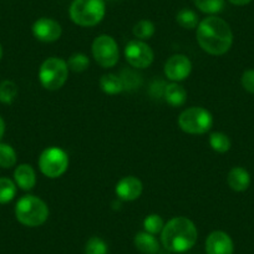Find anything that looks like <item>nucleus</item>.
<instances>
[{
	"mask_svg": "<svg viewBox=\"0 0 254 254\" xmlns=\"http://www.w3.org/2000/svg\"><path fill=\"white\" fill-rule=\"evenodd\" d=\"M196 35L202 50L211 55L228 53L233 44V33L229 24L216 15L204 18L197 26Z\"/></svg>",
	"mask_w": 254,
	"mask_h": 254,
	"instance_id": "1",
	"label": "nucleus"
},
{
	"mask_svg": "<svg viewBox=\"0 0 254 254\" xmlns=\"http://www.w3.org/2000/svg\"><path fill=\"white\" fill-rule=\"evenodd\" d=\"M198 232L190 219L186 217H176L165 224L161 232L163 248L173 253H183L190 251L196 244Z\"/></svg>",
	"mask_w": 254,
	"mask_h": 254,
	"instance_id": "2",
	"label": "nucleus"
},
{
	"mask_svg": "<svg viewBox=\"0 0 254 254\" xmlns=\"http://www.w3.org/2000/svg\"><path fill=\"white\" fill-rule=\"evenodd\" d=\"M69 13L76 25L90 28L100 24L105 18L106 3L105 0H74Z\"/></svg>",
	"mask_w": 254,
	"mask_h": 254,
	"instance_id": "3",
	"label": "nucleus"
},
{
	"mask_svg": "<svg viewBox=\"0 0 254 254\" xmlns=\"http://www.w3.org/2000/svg\"><path fill=\"white\" fill-rule=\"evenodd\" d=\"M16 219L26 227H39L46 222L49 217V207L36 196L21 197L15 206Z\"/></svg>",
	"mask_w": 254,
	"mask_h": 254,
	"instance_id": "4",
	"label": "nucleus"
},
{
	"mask_svg": "<svg viewBox=\"0 0 254 254\" xmlns=\"http://www.w3.org/2000/svg\"><path fill=\"white\" fill-rule=\"evenodd\" d=\"M69 66L65 60L60 58H49L41 64L39 70V80L43 87L50 91L61 89L67 81Z\"/></svg>",
	"mask_w": 254,
	"mask_h": 254,
	"instance_id": "5",
	"label": "nucleus"
},
{
	"mask_svg": "<svg viewBox=\"0 0 254 254\" xmlns=\"http://www.w3.org/2000/svg\"><path fill=\"white\" fill-rule=\"evenodd\" d=\"M213 117L211 112L203 107H190L181 112L178 126L181 130L190 135H203L211 130Z\"/></svg>",
	"mask_w": 254,
	"mask_h": 254,
	"instance_id": "6",
	"label": "nucleus"
},
{
	"mask_svg": "<svg viewBox=\"0 0 254 254\" xmlns=\"http://www.w3.org/2000/svg\"><path fill=\"white\" fill-rule=\"evenodd\" d=\"M69 167V156L60 147H49L39 157V168L49 178L61 177Z\"/></svg>",
	"mask_w": 254,
	"mask_h": 254,
	"instance_id": "7",
	"label": "nucleus"
},
{
	"mask_svg": "<svg viewBox=\"0 0 254 254\" xmlns=\"http://www.w3.org/2000/svg\"><path fill=\"white\" fill-rule=\"evenodd\" d=\"M92 56L100 66L109 69L119 61V46L110 35H100L92 43Z\"/></svg>",
	"mask_w": 254,
	"mask_h": 254,
	"instance_id": "8",
	"label": "nucleus"
},
{
	"mask_svg": "<svg viewBox=\"0 0 254 254\" xmlns=\"http://www.w3.org/2000/svg\"><path fill=\"white\" fill-rule=\"evenodd\" d=\"M153 51L150 45L141 40H132L125 48V58L135 69H146L153 63Z\"/></svg>",
	"mask_w": 254,
	"mask_h": 254,
	"instance_id": "9",
	"label": "nucleus"
},
{
	"mask_svg": "<svg viewBox=\"0 0 254 254\" xmlns=\"http://www.w3.org/2000/svg\"><path fill=\"white\" fill-rule=\"evenodd\" d=\"M192 71V63L182 54L173 55L166 61L165 75L172 82H180L187 79Z\"/></svg>",
	"mask_w": 254,
	"mask_h": 254,
	"instance_id": "10",
	"label": "nucleus"
},
{
	"mask_svg": "<svg viewBox=\"0 0 254 254\" xmlns=\"http://www.w3.org/2000/svg\"><path fill=\"white\" fill-rule=\"evenodd\" d=\"M33 34L38 40L43 43H54L59 40L63 34L61 25L50 18H40L34 23Z\"/></svg>",
	"mask_w": 254,
	"mask_h": 254,
	"instance_id": "11",
	"label": "nucleus"
},
{
	"mask_svg": "<svg viewBox=\"0 0 254 254\" xmlns=\"http://www.w3.org/2000/svg\"><path fill=\"white\" fill-rule=\"evenodd\" d=\"M143 190L142 182L138 180L135 176H127V177L121 178L117 182L115 192H116L117 197L122 201L131 202L137 199L141 196Z\"/></svg>",
	"mask_w": 254,
	"mask_h": 254,
	"instance_id": "12",
	"label": "nucleus"
},
{
	"mask_svg": "<svg viewBox=\"0 0 254 254\" xmlns=\"http://www.w3.org/2000/svg\"><path fill=\"white\" fill-rule=\"evenodd\" d=\"M206 252L207 254H233V241L226 232L214 231L207 237Z\"/></svg>",
	"mask_w": 254,
	"mask_h": 254,
	"instance_id": "13",
	"label": "nucleus"
},
{
	"mask_svg": "<svg viewBox=\"0 0 254 254\" xmlns=\"http://www.w3.org/2000/svg\"><path fill=\"white\" fill-rule=\"evenodd\" d=\"M15 185L23 190H30L36 185V173L34 168L28 163L19 165L14 171Z\"/></svg>",
	"mask_w": 254,
	"mask_h": 254,
	"instance_id": "14",
	"label": "nucleus"
},
{
	"mask_svg": "<svg viewBox=\"0 0 254 254\" xmlns=\"http://www.w3.org/2000/svg\"><path fill=\"white\" fill-rule=\"evenodd\" d=\"M227 183L231 190L236 192H244L251 185V175L243 167H233L227 176Z\"/></svg>",
	"mask_w": 254,
	"mask_h": 254,
	"instance_id": "15",
	"label": "nucleus"
},
{
	"mask_svg": "<svg viewBox=\"0 0 254 254\" xmlns=\"http://www.w3.org/2000/svg\"><path fill=\"white\" fill-rule=\"evenodd\" d=\"M135 246L143 254H158L160 244L153 234L147 232H140L135 236Z\"/></svg>",
	"mask_w": 254,
	"mask_h": 254,
	"instance_id": "16",
	"label": "nucleus"
},
{
	"mask_svg": "<svg viewBox=\"0 0 254 254\" xmlns=\"http://www.w3.org/2000/svg\"><path fill=\"white\" fill-rule=\"evenodd\" d=\"M163 97L166 101L173 107L182 106L187 99V91L185 87L178 85L177 82H171V84L166 85L165 92H163Z\"/></svg>",
	"mask_w": 254,
	"mask_h": 254,
	"instance_id": "17",
	"label": "nucleus"
},
{
	"mask_svg": "<svg viewBox=\"0 0 254 254\" xmlns=\"http://www.w3.org/2000/svg\"><path fill=\"white\" fill-rule=\"evenodd\" d=\"M100 86L107 95H117L125 90L121 77L115 74L104 75L100 80Z\"/></svg>",
	"mask_w": 254,
	"mask_h": 254,
	"instance_id": "18",
	"label": "nucleus"
},
{
	"mask_svg": "<svg viewBox=\"0 0 254 254\" xmlns=\"http://www.w3.org/2000/svg\"><path fill=\"white\" fill-rule=\"evenodd\" d=\"M176 21H177L178 25L182 26L183 29H188V30L196 29L199 24L198 15H197L196 11L187 8L181 9L178 11L177 15H176Z\"/></svg>",
	"mask_w": 254,
	"mask_h": 254,
	"instance_id": "19",
	"label": "nucleus"
},
{
	"mask_svg": "<svg viewBox=\"0 0 254 254\" xmlns=\"http://www.w3.org/2000/svg\"><path fill=\"white\" fill-rule=\"evenodd\" d=\"M193 3L202 13L216 15L224 9L226 0H193Z\"/></svg>",
	"mask_w": 254,
	"mask_h": 254,
	"instance_id": "20",
	"label": "nucleus"
},
{
	"mask_svg": "<svg viewBox=\"0 0 254 254\" xmlns=\"http://www.w3.org/2000/svg\"><path fill=\"white\" fill-rule=\"evenodd\" d=\"M209 145L212 150L218 153H226L231 150L232 142L228 136L223 132H213L209 136Z\"/></svg>",
	"mask_w": 254,
	"mask_h": 254,
	"instance_id": "21",
	"label": "nucleus"
},
{
	"mask_svg": "<svg viewBox=\"0 0 254 254\" xmlns=\"http://www.w3.org/2000/svg\"><path fill=\"white\" fill-rule=\"evenodd\" d=\"M16 194V185L10 178H0V203H8L13 201Z\"/></svg>",
	"mask_w": 254,
	"mask_h": 254,
	"instance_id": "22",
	"label": "nucleus"
},
{
	"mask_svg": "<svg viewBox=\"0 0 254 254\" xmlns=\"http://www.w3.org/2000/svg\"><path fill=\"white\" fill-rule=\"evenodd\" d=\"M156 28L155 24L150 20H140L133 26V35L137 38V40H148L155 34Z\"/></svg>",
	"mask_w": 254,
	"mask_h": 254,
	"instance_id": "23",
	"label": "nucleus"
},
{
	"mask_svg": "<svg viewBox=\"0 0 254 254\" xmlns=\"http://www.w3.org/2000/svg\"><path fill=\"white\" fill-rule=\"evenodd\" d=\"M16 163V152L8 143H0V167L10 168Z\"/></svg>",
	"mask_w": 254,
	"mask_h": 254,
	"instance_id": "24",
	"label": "nucleus"
},
{
	"mask_svg": "<svg viewBox=\"0 0 254 254\" xmlns=\"http://www.w3.org/2000/svg\"><path fill=\"white\" fill-rule=\"evenodd\" d=\"M18 95V86L15 82L5 80L0 84V101L3 104H11Z\"/></svg>",
	"mask_w": 254,
	"mask_h": 254,
	"instance_id": "25",
	"label": "nucleus"
},
{
	"mask_svg": "<svg viewBox=\"0 0 254 254\" xmlns=\"http://www.w3.org/2000/svg\"><path fill=\"white\" fill-rule=\"evenodd\" d=\"M90 60L85 54L81 53H75L67 60V66L69 70L74 72H82L89 67Z\"/></svg>",
	"mask_w": 254,
	"mask_h": 254,
	"instance_id": "26",
	"label": "nucleus"
},
{
	"mask_svg": "<svg viewBox=\"0 0 254 254\" xmlns=\"http://www.w3.org/2000/svg\"><path fill=\"white\" fill-rule=\"evenodd\" d=\"M163 227H165V223H163V219L161 218L158 214H150L145 218L143 221V228H145V232L150 234H158L162 232Z\"/></svg>",
	"mask_w": 254,
	"mask_h": 254,
	"instance_id": "27",
	"label": "nucleus"
},
{
	"mask_svg": "<svg viewBox=\"0 0 254 254\" xmlns=\"http://www.w3.org/2000/svg\"><path fill=\"white\" fill-rule=\"evenodd\" d=\"M107 244L99 237L90 238L85 246V254H107Z\"/></svg>",
	"mask_w": 254,
	"mask_h": 254,
	"instance_id": "28",
	"label": "nucleus"
},
{
	"mask_svg": "<svg viewBox=\"0 0 254 254\" xmlns=\"http://www.w3.org/2000/svg\"><path fill=\"white\" fill-rule=\"evenodd\" d=\"M120 77H121L122 84H124V89L128 90V91L137 89L141 85V76L136 72L131 71V70H124Z\"/></svg>",
	"mask_w": 254,
	"mask_h": 254,
	"instance_id": "29",
	"label": "nucleus"
},
{
	"mask_svg": "<svg viewBox=\"0 0 254 254\" xmlns=\"http://www.w3.org/2000/svg\"><path fill=\"white\" fill-rule=\"evenodd\" d=\"M241 81L243 89L254 95V70H246L242 75Z\"/></svg>",
	"mask_w": 254,
	"mask_h": 254,
	"instance_id": "30",
	"label": "nucleus"
},
{
	"mask_svg": "<svg viewBox=\"0 0 254 254\" xmlns=\"http://www.w3.org/2000/svg\"><path fill=\"white\" fill-rule=\"evenodd\" d=\"M229 3L233 4V5L237 6H244V5H248L251 3L252 0H228Z\"/></svg>",
	"mask_w": 254,
	"mask_h": 254,
	"instance_id": "31",
	"label": "nucleus"
},
{
	"mask_svg": "<svg viewBox=\"0 0 254 254\" xmlns=\"http://www.w3.org/2000/svg\"><path fill=\"white\" fill-rule=\"evenodd\" d=\"M4 132H5V122H4V120L0 117V140L3 137Z\"/></svg>",
	"mask_w": 254,
	"mask_h": 254,
	"instance_id": "32",
	"label": "nucleus"
},
{
	"mask_svg": "<svg viewBox=\"0 0 254 254\" xmlns=\"http://www.w3.org/2000/svg\"><path fill=\"white\" fill-rule=\"evenodd\" d=\"M3 58V48H1V44H0V60Z\"/></svg>",
	"mask_w": 254,
	"mask_h": 254,
	"instance_id": "33",
	"label": "nucleus"
}]
</instances>
